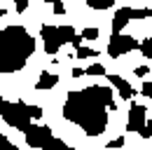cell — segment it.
Listing matches in <instances>:
<instances>
[{
	"label": "cell",
	"mask_w": 152,
	"mask_h": 150,
	"mask_svg": "<svg viewBox=\"0 0 152 150\" xmlns=\"http://www.w3.org/2000/svg\"><path fill=\"white\" fill-rule=\"evenodd\" d=\"M26 110H28V115H31V117H35V120H40V117H42V108H38V106H26Z\"/></svg>",
	"instance_id": "obj_16"
},
{
	"label": "cell",
	"mask_w": 152,
	"mask_h": 150,
	"mask_svg": "<svg viewBox=\"0 0 152 150\" xmlns=\"http://www.w3.org/2000/svg\"><path fill=\"white\" fill-rule=\"evenodd\" d=\"M108 77H110L113 87L117 89V92H119V96H122V99H126V101H131L133 94H136V89H133L131 85H129L124 77H119V75H108Z\"/></svg>",
	"instance_id": "obj_8"
},
{
	"label": "cell",
	"mask_w": 152,
	"mask_h": 150,
	"mask_svg": "<svg viewBox=\"0 0 152 150\" xmlns=\"http://www.w3.org/2000/svg\"><path fill=\"white\" fill-rule=\"evenodd\" d=\"M0 115L5 117L7 124H12V127H17V129H21V131H26L31 127V122H28L31 115L26 110V103H5Z\"/></svg>",
	"instance_id": "obj_4"
},
{
	"label": "cell",
	"mask_w": 152,
	"mask_h": 150,
	"mask_svg": "<svg viewBox=\"0 0 152 150\" xmlns=\"http://www.w3.org/2000/svg\"><path fill=\"white\" fill-rule=\"evenodd\" d=\"M113 92L108 87H87L82 92H70L63 103V117L77 124L87 136H101L108 127V103Z\"/></svg>",
	"instance_id": "obj_1"
},
{
	"label": "cell",
	"mask_w": 152,
	"mask_h": 150,
	"mask_svg": "<svg viewBox=\"0 0 152 150\" xmlns=\"http://www.w3.org/2000/svg\"><path fill=\"white\" fill-rule=\"evenodd\" d=\"M2 106H5V101H2V96H0V112H2Z\"/></svg>",
	"instance_id": "obj_24"
},
{
	"label": "cell",
	"mask_w": 152,
	"mask_h": 150,
	"mask_svg": "<svg viewBox=\"0 0 152 150\" xmlns=\"http://www.w3.org/2000/svg\"><path fill=\"white\" fill-rule=\"evenodd\" d=\"M40 38L45 42V52L47 54H56L58 47L66 45V42H70L75 47L82 45V35H77L73 26H49V24H45L40 28Z\"/></svg>",
	"instance_id": "obj_3"
},
{
	"label": "cell",
	"mask_w": 152,
	"mask_h": 150,
	"mask_svg": "<svg viewBox=\"0 0 152 150\" xmlns=\"http://www.w3.org/2000/svg\"><path fill=\"white\" fill-rule=\"evenodd\" d=\"M87 75H105V66L103 63H94L87 68Z\"/></svg>",
	"instance_id": "obj_13"
},
{
	"label": "cell",
	"mask_w": 152,
	"mask_h": 150,
	"mask_svg": "<svg viewBox=\"0 0 152 150\" xmlns=\"http://www.w3.org/2000/svg\"><path fill=\"white\" fill-rule=\"evenodd\" d=\"M77 52H75V56L77 59H94V56H98V52H94V49H89V47H75Z\"/></svg>",
	"instance_id": "obj_11"
},
{
	"label": "cell",
	"mask_w": 152,
	"mask_h": 150,
	"mask_svg": "<svg viewBox=\"0 0 152 150\" xmlns=\"http://www.w3.org/2000/svg\"><path fill=\"white\" fill-rule=\"evenodd\" d=\"M140 92H143V96H148V99H152V82H143V87H140Z\"/></svg>",
	"instance_id": "obj_18"
},
{
	"label": "cell",
	"mask_w": 152,
	"mask_h": 150,
	"mask_svg": "<svg viewBox=\"0 0 152 150\" xmlns=\"http://www.w3.org/2000/svg\"><path fill=\"white\" fill-rule=\"evenodd\" d=\"M140 136H143V138H150L152 136V120H145V127L140 131Z\"/></svg>",
	"instance_id": "obj_17"
},
{
	"label": "cell",
	"mask_w": 152,
	"mask_h": 150,
	"mask_svg": "<svg viewBox=\"0 0 152 150\" xmlns=\"http://www.w3.org/2000/svg\"><path fill=\"white\" fill-rule=\"evenodd\" d=\"M35 52V40L21 26L0 31V73H17Z\"/></svg>",
	"instance_id": "obj_2"
},
{
	"label": "cell",
	"mask_w": 152,
	"mask_h": 150,
	"mask_svg": "<svg viewBox=\"0 0 152 150\" xmlns=\"http://www.w3.org/2000/svg\"><path fill=\"white\" fill-rule=\"evenodd\" d=\"M14 5H17V10H19V12H23V10L28 7V0H14Z\"/></svg>",
	"instance_id": "obj_21"
},
{
	"label": "cell",
	"mask_w": 152,
	"mask_h": 150,
	"mask_svg": "<svg viewBox=\"0 0 152 150\" xmlns=\"http://www.w3.org/2000/svg\"><path fill=\"white\" fill-rule=\"evenodd\" d=\"M80 35H82V40H96L98 38V28H84Z\"/></svg>",
	"instance_id": "obj_14"
},
{
	"label": "cell",
	"mask_w": 152,
	"mask_h": 150,
	"mask_svg": "<svg viewBox=\"0 0 152 150\" xmlns=\"http://www.w3.org/2000/svg\"><path fill=\"white\" fill-rule=\"evenodd\" d=\"M45 2H52V5H54V2H56V0H45Z\"/></svg>",
	"instance_id": "obj_26"
},
{
	"label": "cell",
	"mask_w": 152,
	"mask_h": 150,
	"mask_svg": "<svg viewBox=\"0 0 152 150\" xmlns=\"http://www.w3.org/2000/svg\"><path fill=\"white\" fill-rule=\"evenodd\" d=\"M0 150H19V148H17L14 143H10V141H7V138L0 134Z\"/></svg>",
	"instance_id": "obj_15"
},
{
	"label": "cell",
	"mask_w": 152,
	"mask_h": 150,
	"mask_svg": "<svg viewBox=\"0 0 152 150\" xmlns=\"http://www.w3.org/2000/svg\"><path fill=\"white\" fill-rule=\"evenodd\" d=\"M23 134H26V143H28L31 148H42V146L52 138V131L47 129V127H35V124H31Z\"/></svg>",
	"instance_id": "obj_6"
},
{
	"label": "cell",
	"mask_w": 152,
	"mask_h": 150,
	"mask_svg": "<svg viewBox=\"0 0 152 150\" xmlns=\"http://www.w3.org/2000/svg\"><path fill=\"white\" fill-rule=\"evenodd\" d=\"M0 17H5V7H0Z\"/></svg>",
	"instance_id": "obj_25"
},
{
	"label": "cell",
	"mask_w": 152,
	"mask_h": 150,
	"mask_svg": "<svg viewBox=\"0 0 152 150\" xmlns=\"http://www.w3.org/2000/svg\"><path fill=\"white\" fill-rule=\"evenodd\" d=\"M54 12H56V14H63V12H66V7H63V2H61V0L54 2Z\"/></svg>",
	"instance_id": "obj_22"
},
{
	"label": "cell",
	"mask_w": 152,
	"mask_h": 150,
	"mask_svg": "<svg viewBox=\"0 0 152 150\" xmlns=\"http://www.w3.org/2000/svg\"><path fill=\"white\" fill-rule=\"evenodd\" d=\"M56 85H58V75H52V73H42L38 77V82H35L38 89H52Z\"/></svg>",
	"instance_id": "obj_9"
},
{
	"label": "cell",
	"mask_w": 152,
	"mask_h": 150,
	"mask_svg": "<svg viewBox=\"0 0 152 150\" xmlns=\"http://www.w3.org/2000/svg\"><path fill=\"white\" fill-rule=\"evenodd\" d=\"M138 47H140V45H138V40H136L133 35H122V33H113L110 42H108V54L113 56V59H117V56L129 54V52L138 49Z\"/></svg>",
	"instance_id": "obj_5"
},
{
	"label": "cell",
	"mask_w": 152,
	"mask_h": 150,
	"mask_svg": "<svg viewBox=\"0 0 152 150\" xmlns=\"http://www.w3.org/2000/svg\"><path fill=\"white\" fill-rule=\"evenodd\" d=\"M84 73H87V71H82V68H73V77H82Z\"/></svg>",
	"instance_id": "obj_23"
},
{
	"label": "cell",
	"mask_w": 152,
	"mask_h": 150,
	"mask_svg": "<svg viewBox=\"0 0 152 150\" xmlns=\"http://www.w3.org/2000/svg\"><path fill=\"white\" fill-rule=\"evenodd\" d=\"M140 52H143L145 59H150V61H152V38H148V40L140 45Z\"/></svg>",
	"instance_id": "obj_12"
},
{
	"label": "cell",
	"mask_w": 152,
	"mask_h": 150,
	"mask_svg": "<svg viewBox=\"0 0 152 150\" xmlns=\"http://www.w3.org/2000/svg\"><path fill=\"white\" fill-rule=\"evenodd\" d=\"M122 146H124V138H122V136H119V138H115V141H110V143H108V148H122Z\"/></svg>",
	"instance_id": "obj_20"
},
{
	"label": "cell",
	"mask_w": 152,
	"mask_h": 150,
	"mask_svg": "<svg viewBox=\"0 0 152 150\" xmlns=\"http://www.w3.org/2000/svg\"><path fill=\"white\" fill-rule=\"evenodd\" d=\"M87 5L91 10H110L115 5V0H87Z\"/></svg>",
	"instance_id": "obj_10"
},
{
	"label": "cell",
	"mask_w": 152,
	"mask_h": 150,
	"mask_svg": "<svg viewBox=\"0 0 152 150\" xmlns=\"http://www.w3.org/2000/svg\"><path fill=\"white\" fill-rule=\"evenodd\" d=\"M145 106H138V103H133L131 110H129V122H126V129L129 131H143V127H145Z\"/></svg>",
	"instance_id": "obj_7"
},
{
	"label": "cell",
	"mask_w": 152,
	"mask_h": 150,
	"mask_svg": "<svg viewBox=\"0 0 152 150\" xmlns=\"http://www.w3.org/2000/svg\"><path fill=\"white\" fill-rule=\"evenodd\" d=\"M133 75H136V77H145V75H148V66H138V68L133 71Z\"/></svg>",
	"instance_id": "obj_19"
}]
</instances>
